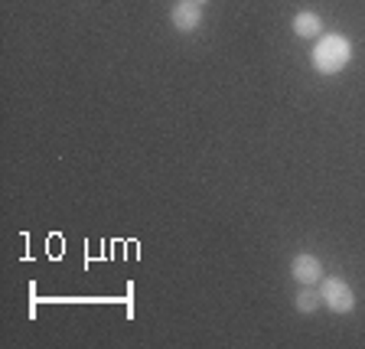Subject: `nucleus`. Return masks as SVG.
<instances>
[{
    "label": "nucleus",
    "instance_id": "nucleus-5",
    "mask_svg": "<svg viewBox=\"0 0 365 349\" xmlns=\"http://www.w3.org/2000/svg\"><path fill=\"white\" fill-rule=\"evenodd\" d=\"M319 30H323V23H319V16L313 14V10H300V14L294 16V33L300 39H313Z\"/></svg>",
    "mask_w": 365,
    "mask_h": 349
},
{
    "label": "nucleus",
    "instance_id": "nucleus-2",
    "mask_svg": "<svg viewBox=\"0 0 365 349\" xmlns=\"http://www.w3.org/2000/svg\"><path fill=\"white\" fill-rule=\"evenodd\" d=\"M319 297L333 313H352V307H356L352 288L346 281H339V278H323L319 281Z\"/></svg>",
    "mask_w": 365,
    "mask_h": 349
},
{
    "label": "nucleus",
    "instance_id": "nucleus-4",
    "mask_svg": "<svg viewBox=\"0 0 365 349\" xmlns=\"http://www.w3.org/2000/svg\"><path fill=\"white\" fill-rule=\"evenodd\" d=\"M290 274L297 284H319L323 281V261L317 255H297L290 261Z\"/></svg>",
    "mask_w": 365,
    "mask_h": 349
},
{
    "label": "nucleus",
    "instance_id": "nucleus-6",
    "mask_svg": "<svg viewBox=\"0 0 365 349\" xmlns=\"http://www.w3.org/2000/svg\"><path fill=\"white\" fill-rule=\"evenodd\" d=\"M319 307H323V297H319V290L313 288V284H304V290L297 294V310H300V313H317Z\"/></svg>",
    "mask_w": 365,
    "mask_h": 349
},
{
    "label": "nucleus",
    "instance_id": "nucleus-1",
    "mask_svg": "<svg viewBox=\"0 0 365 349\" xmlns=\"http://www.w3.org/2000/svg\"><path fill=\"white\" fill-rule=\"evenodd\" d=\"M349 59H352V43L346 36H339V33L319 36L317 49H313V69L319 76H336V72L349 66Z\"/></svg>",
    "mask_w": 365,
    "mask_h": 349
},
{
    "label": "nucleus",
    "instance_id": "nucleus-3",
    "mask_svg": "<svg viewBox=\"0 0 365 349\" xmlns=\"http://www.w3.org/2000/svg\"><path fill=\"white\" fill-rule=\"evenodd\" d=\"M170 20L180 33H192L202 23V4L199 0H180L173 10H170Z\"/></svg>",
    "mask_w": 365,
    "mask_h": 349
}]
</instances>
